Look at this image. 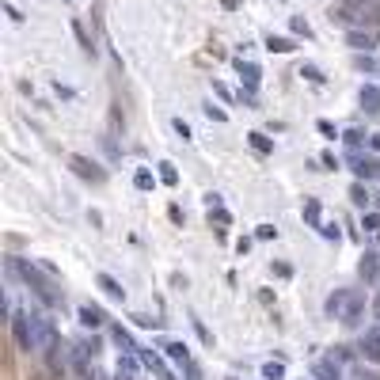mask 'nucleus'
Segmentation results:
<instances>
[{
  "instance_id": "nucleus-1",
  "label": "nucleus",
  "mask_w": 380,
  "mask_h": 380,
  "mask_svg": "<svg viewBox=\"0 0 380 380\" xmlns=\"http://www.w3.org/2000/svg\"><path fill=\"white\" fill-rule=\"evenodd\" d=\"M8 274H16V278H23L27 285L34 289V297L42 300V305H58V293H54V274H42L34 263H27V259H8Z\"/></svg>"
},
{
  "instance_id": "nucleus-2",
  "label": "nucleus",
  "mask_w": 380,
  "mask_h": 380,
  "mask_svg": "<svg viewBox=\"0 0 380 380\" xmlns=\"http://www.w3.org/2000/svg\"><path fill=\"white\" fill-rule=\"evenodd\" d=\"M323 312H327V320L357 323V316L365 312V293H357V289H335L327 300H323Z\"/></svg>"
},
{
  "instance_id": "nucleus-3",
  "label": "nucleus",
  "mask_w": 380,
  "mask_h": 380,
  "mask_svg": "<svg viewBox=\"0 0 380 380\" xmlns=\"http://www.w3.org/2000/svg\"><path fill=\"white\" fill-rule=\"evenodd\" d=\"M27 327H31V339H34V354H46V346L58 339L54 320L46 312H27Z\"/></svg>"
},
{
  "instance_id": "nucleus-4",
  "label": "nucleus",
  "mask_w": 380,
  "mask_h": 380,
  "mask_svg": "<svg viewBox=\"0 0 380 380\" xmlns=\"http://www.w3.org/2000/svg\"><path fill=\"white\" fill-rule=\"evenodd\" d=\"M46 365H50V372L58 380H65V372H69V346L61 339H54L50 346H46Z\"/></svg>"
},
{
  "instance_id": "nucleus-5",
  "label": "nucleus",
  "mask_w": 380,
  "mask_h": 380,
  "mask_svg": "<svg viewBox=\"0 0 380 380\" xmlns=\"http://www.w3.org/2000/svg\"><path fill=\"white\" fill-rule=\"evenodd\" d=\"M312 377L316 380H342V357L331 350L327 357H320V361L312 365Z\"/></svg>"
},
{
  "instance_id": "nucleus-6",
  "label": "nucleus",
  "mask_w": 380,
  "mask_h": 380,
  "mask_svg": "<svg viewBox=\"0 0 380 380\" xmlns=\"http://www.w3.org/2000/svg\"><path fill=\"white\" fill-rule=\"evenodd\" d=\"M361 354H365V361L380 365V323H377V327H369V331L361 335Z\"/></svg>"
},
{
  "instance_id": "nucleus-7",
  "label": "nucleus",
  "mask_w": 380,
  "mask_h": 380,
  "mask_svg": "<svg viewBox=\"0 0 380 380\" xmlns=\"http://www.w3.org/2000/svg\"><path fill=\"white\" fill-rule=\"evenodd\" d=\"M350 171H354L357 179H372V175H380V164L369 160V156H361V152H354V156H350Z\"/></svg>"
},
{
  "instance_id": "nucleus-8",
  "label": "nucleus",
  "mask_w": 380,
  "mask_h": 380,
  "mask_svg": "<svg viewBox=\"0 0 380 380\" xmlns=\"http://www.w3.org/2000/svg\"><path fill=\"white\" fill-rule=\"evenodd\" d=\"M236 76H240V84H244V88H251V91H255V88H259V76H263V73H259V65H255V61H244V58H236Z\"/></svg>"
},
{
  "instance_id": "nucleus-9",
  "label": "nucleus",
  "mask_w": 380,
  "mask_h": 380,
  "mask_svg": "<svg viewBox=\"0 0 380 380\" xmlns=\"http://www.w3.org/2000/svg\"><path fill=\"white\" fill-rule=\"evenodd\" d=\"M69 164H73V171L80 175V179H88V182H103V171H99L95 164H91L88 156H73Z\"/></svg>"
},
{
  "instance_id": "nucleus-10",
  "label": "nucleus",
  "mask_w": 380,
  "mask_h": 380,
  "mask_svg": "<svg viewBox=\"0 0 380 380\" xmlns=\"http://www.w3.org/2000/svg\"><path fill=\"white\" fill-rule=\"evenodd\" d=\"M357 103H361L365 115H377V110H380V88H377V84H365V88L357 91Z\"/></svg>"
},
{
  "instance_id": "nucleus-11",
  "label": "nucleus",
  "mask_w": 380,
  "mask_h": 380,
  "mask_svg": "<svg viewBox=\"0 0 380 380\" xmlns=\"http://www.w3.org/2000/svg\"><path fill=\"white\" fill-rule=\"evenodd\" d=\"M346 46H350V50H357V54L377 50V42H372L369 31H346Z\"/></svg>"
},
{
  "instance_id": "nucleus-12",
  "label": "nucleus",
  "mask_w": 380,
  "mask_h": 380,
  "mask_svg": "<svg viewBox=\"0 0 380 380\" xmlns=\"http://www.w3.org/2000/svg\"><path fill=\"white\" fill-rule=\"evenodd\" d=\"M76 316H80L84 327H103V320H107L103 308H95V305H80V308H76Z\"/></svg>"
},
{
  "instance_id": "nucleus-13",
  "label": "nucleus",
  "mask_w": 380,
  "mask_h": 380,
  "mask_svg": "<svg viewBox=\"0 0 380 380\" xmlns=\"http://www.w3.org/2000/svg\"><path fill=\"white\" fill-rule=\"evenodd\" d=\"M99 285H103V293H107L110 300H126V289H122V281H118V278H110V274H99Z\"/></svg>"
},
{
  "instance_id": "nucleus-14",
  "label": "nucleus",
  "mask_w": 380,
  "mask_h": 380,
  "mask_svg": "<svg viewBox=\"0 0 380 380\" xmlns=\"http://www.w3.org/2000/svg\"><path fill=\"white\" fill-rule=\"evenodd\" d=\"M248 145L259 152V156H270V152H274V141L266 137V133H259V130H255V133H248Z\"/></svg>"
},
{
  "instance_id": "nucleus-15",
  "label": "nucleus",
  "mask_w": 380,
  "mask_h": 380,
  "mask_svg": "<svg viewBox=\"0 0 380 380\" xmlns=\"http://www.w3.org/2000/svg\"><path fill=\"white\" fill-rule=\"evenodd\" d=\"M266 50H270V54H293V50H297V42L281 38V34H270V38H266Z\"/></svg>"
},
{
  "instance_id": "nucleus-16",
  "label": "nucleus",
  "mask_w": 380,
  "mask_h": 380,
  "mask_svg": "<svg viewBox=\"0 0 380 380\" xmlns=\"http://www.w3.org/2000/svg\"><path fill=\"white\" fill-rule=\"evenodd\" d=\"M160 350H164V354L171 357L175 365H187V361H190V354H187V346H182V342H164Z\"/></svg>"
},
{
  "instance_id": "nucleus-17",
  "label": "nucleus",
  "mask_w": 380,
  "mask_h": 380,
  "mask_svg": "<svg viewBox=\"0 0 380 380\" xmlns=\"http://www.w3.org/2000/svg\"><path fill=\"white\" fill-rule=\"evenodd\" d=\"M357 270H361V278H377V270H380V255H372V251H369V255H365L361 259V266H357Z\"/></svg>"
},
{
  "instance_id": "nucleus-18",
  "label": "nucleus",
  "mask_w": 380,
  "mask_h": 380,
  "mask_svg": "<svg viewBox=\"0 0 380 380\" xmlns=\"http://www.w3.org/2000/svg\"><path fill=\"white\" fill-rule=\"evenodd\" d=\"M73 34H76V42H80V50H84V54H95V46H91V38H88V31H84L80 19H73Z\"/></svg>"
},
{
  "instance_id": "nucleus-19",
  "label": "nucleus",
  "mask_w": 380,
  "mask_h": 380,
  "mask_svg": "<svg viewBox=\"0 0 380 380\" xmlns=\"http://www.w3.org/2000/svg\"><path fill=\"white\" fill-rule=\"evenodd\" d=\"M305 217H308V224H312V228H320V224H323V217H320V202H316V198H308V202H305Z\"/></svg>"
},
{
  "instance_id": "nucleus-20",
  "label": "nucleus",
  "mask_w": 380,
  "mask_h": 380,
  "mask_svg": "<svg viewBox=\"0 0 380 380\" xmlns=\"http://www.w3.org/2000/svg\"><path fill=\"white\" fill-rule=\"evenodd\" d=\"M263 380H285V365H281V361H266L263 365Z\"/></svg>"
},
{
  "instance_id": "nucleus-21",
  "label": "nucleus",
  "mask_w": 380,
  "mask_h": 380,
  "mask_svg": "<svg viewBox=\"0 0 380 380\" xmlns=\"http://www.w3.org/2000/svg\"><path fill=\"white\" fill-rule=\"evenodd\" d=\"M350 198H354V206H361V209H365V206H369V190H365V187H361V179H357V182H354V187H350Z\"/></svg>"
},
{
  "instance_id": "nucleus-22",
  "label": "nucleus",
  "mask_w": 380,
  "mask_h": 380,
  "mask_svg": "<svg viewBox=\"0 0 380 380\" xmlns=\"http://www.w3.org/2000/svg\"><path fill=\"white\" fill-rule=\"evenodd\" d=\"M365 137H369L365 130H346V133H342V141H346L350 149H361V145H365Z\"/></svg>"
},
{
  "instance_id": "nucleus-23",
  "label": "nucleus",
  "mask_w": 380,
  "mask_h": 380,
  "mask_svg": "<svg viewBox=\"0 0 380 380\" xmlns=\"http://www.w3.org/2000/svg\"><path fill=\"white\" fill-rule=\"evenodd\" d=\"M160 179H164L167 187H175V182H179V171H175V164H167V160H164V164H160Z\"/></svg>"
},
{
  "instance_id": "nucleus-24",
  "label": "nucleus",
  "mask_w": 380,
  "mask_h": 380,
  "mask_svg": "<svg viewBox=\"0 0 380 380\" xmlns=\"http://www.w3.org/2000/svg\"><path fill=\"white\" fill-rule=\"evenodd\" d=\"M133 187H137V190H152V171H145V167H141V171L133 175Z\"/></svg>"
},
{
  "instance_id": "nucleus-25",
  "label": "nucleus",
  "mask_w": 380,
  "mask_h": 380,
  "mask_svg": "<svg viewBox=\"0 0 380 380\" xmlns=\"http://www.w3.org/2000/svg\"><path fill=\"white\" fill-rule=\"evenodd\" d=\"M179 369H182V380H202V369L194 365V357H190L187 365H179Z\"/></svg>"
},
{
  "instance_id": "nucleus-26",
  "label": "nucleus",
  "mask_w": 380,
  "mask_h": 380,
  "mask_svg": "<svg viewBox=\"0 0 380 380\" xmlns=\"http://www.w3.org/2000/svg\"><path fill=\"white\" fill-rule=\"evenodd\" d=\"M361 228L365 232H380V213H361Z\"/></svg>"
},
{
  "instance_id": "nucleus-27",
  "label": "nucleus",
  "mask_w": 380,
  "mask_h": 380,
  "mask_svg": "<svg viewBox=\"0 0 380 380\" xmlns=\"http://www.w3.org/2000/svg\"><path fill=\"white\" fill-rule=\"evenodd\" d=\"M320 236H323V240H335V244H339V224L323 221V224H320Z\"/></svg>"
},
{
  "instance_id": "nucleus-28",
  "label": "nucleus",
  "mask_w": 380,
  "mask_h": 380,
  "mask_svg": "<svg viewBox=\"0 0 380 380\" xmlns=\"http://www.w3.org/2000/svg\"><path fill=\"white\" fill-rule=\"evenodd\" d=\"M316 130H320V133H323V137H327V141H335V137H339V130H335V126H331L327 118H320V122H316Z\"/></svg>"
},
{
  "instance_id": "nucleus-29",
  "label": "nucleus",
  "mask_w": 380,
  "mask_h": 380,
  "mask_svg": "<svg viewBox=\"0 0 380 380\" xmlns=\"http://www.w3.org/2000/svg\"><path fill=\"white\" fill-rule=\"evenodd\" d=\"M206 118L209 122H228V115H224L221 107H213V103H206Z\"/></svg>"
},
{
  "instance_id": "nucleus-30",
  "label": "nucleus",
  "mask_w": 380,
  "mask_h": 380,
  "mask_svg": "<svg viewBox=\"0 0 380 380\" xmlns=\"http://www.w3.org/2000/svg\"><path fill=\"white\" fill-rule=\"evenodd\" d=\"M293 34H305V38H308V34H312V27H308V19H300V16H293Z\"/></svg>"
},
{
  "instance_id": "nucleus-31",
  "label": "nucleus",
  "mask_w": 380,
  "mask_h": 380,
  "mask_svg": "<svg viewBox=\"0 0 380 380\" xmlns=\"http://www.w3.org/2000/svg\"><path fill=\"white\" fill-rule=\"evenodd\" d=\"M175 133H179V141H194V133H190V126L182 118H175Z\"/></svg>"
},
{
  "instance_id": "nucleus-32",
  "label": "nucleus",
  "mask_w": 380,
  "mask_h": 380,
  "mask_svg": "<svg viewBox=\"0 0 380 380\" xmlns=\"http://www.w3.org/2000/svg\"><path fill=\"white\" fill-rule=\"evenodd\" d=\"M300 76H305V80H312V84H320V80H323L320 69H316V65H305V69H300Z\"/></svg>"
},
{
  "instance_id": "nucleus-33",
  "label": "nucleus",
  "mask_w": 380,
  "mask_h": 380,
  "mask_svg": "<svg viewBox=\"0 0 380 380\" xmlns=\"http://www.w3.org/2000/svg\"><path fill=\"white\" fill-rule=\"evenodd\" d=\"M255 236H259V240H274V236H278V228H274V224H259Z\"/></svg>"
},
{
  "instance_id": "nucleus-34",
  "label": "nucleus",
  "mask_w": 380,
  "mask_h": 380,
  "mask_svg": "<svg viewBox=\"0 0 380 380\" xmlns=\"http://www.w3.org/2000/svg\"><path fill=\"white\" fill-rule=\"evenodd\" d=\"M4 12H8V16H12V23H23V12H19L16 4H4Z\"/></svg>"
},
{
  "instance_id": "nucleus-35",
  "label": "nucleus",
  "mask_w": 380,
  "mask_h": 380,
  "mask_svg": "<svg viewBox=\"0 0 380 380\" xmlns=\"http://www.w3.org/2000/svg\"><path fill=\"white\" fill-rule=\"evenodd\" d=\"M369 149H377V152H380V133H369Z\"/></svg>"
},
{
  "instance_id": "nucleus-36",
  "label": "nucleus",
  "mask_w": 380,
  "mask_h": 380,
  "mask_svg": "<svg viewBox=\"0 0 380 380\" xmlns=\"http://www.w3.org/2000/svg\"><path fill=\"white\" fill-rule=\"evenodd\" d=\"M221 4H224V8H236V4H240V0H221Z\"/></svg>"
},
{
  "instance_id": "nucleus-37",
  "label": "nucleus",
  "mask_w": 380,
  "mask_h": 380,
  "mask_svg": "<svg viewBox=\"0 0 380 380\" xmlns=\"http://www.w3.org/2000/svg\"><path fill=\"white\" fill-rule=\"evenodd\" d=\"M361 380H380V377H377V372H361Z\"/></svg>"
},
{
  "instance_id": "nucleus-38",
  "label": "nucleus",
  "mask_w": 380,
  "mask_h": 380,
  "mask_svg": "<svg viewBox=\"0 0 380 380\" xmlns=\"http://www.w3.org/2000/svg\"><path fill=\"white\" fill-rule=\"evenodd\" d=\"M372 312H377V320H380V297H377V300H372Z\"/></svg>"
},
{
  "instance_id": "nucleus-39",
  "label": "nucleus",
  "mask_w": 380,
  "mask_h": 380,
  "mask_svg": "<svg viewBox=\"0 0 380 380\" xmlns=\"http://www.w3.org/2000/svg\"><path fill=\"white\" fill-rule=\"evenodd\" d=\"M91 380H107V377H103V372H95V377H91Z\"/></svg>"
},
{
  "instance_id": "nucleus-40",
  "label": "nucleus",
  "mask_w": 380,
  "mask_h": 380,
  "mask_svg": "<svg viewBox=\"0 0 380 380\" xmlns=\"http://www.w3.org/2000/svg\"><path fill=\"white\" fill-rule=\"evenodd\" d=\"M228 380H236V377H228Z\"/></svg>"
},
{
  "instance_id": "nucleus-41",
  "label": "nucleus",
  "mask_w": 380,
  "mask_h": 380,
  "mask_svg": "<svg viewBox=\"0 0 380 380\" xmlns=\"http://www.w3.org/2000/svg\"><path fill=\"white\" fill-rule=\"evenodd\" d=\"M312 380H316V377H312Z\"/></svg>"
}]
</instances>
